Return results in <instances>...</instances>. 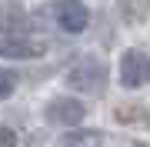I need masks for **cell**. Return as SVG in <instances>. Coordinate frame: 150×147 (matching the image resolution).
Masks as SVG:
<instances>
[{
  "mask_svg": "<svg viewBox=\"0 0 150 147\" xmlns=\"http://www.w3.org/2000/svg\"><path fill=\"white\" fill-rule=\"evenodd\" d=\"M150 80V57L140 50H127L120 57V84L123 87H144Z\"/></svg>",
  "mask_w": 150,
  "mask_h": 147,
  "instance_id": "obj_4",
  "label": "cell"
},
{
  "mask_svg": "<svg viewBox=\"0 0 150 147\" xmlns=\"http://www.w3.org/2000/svg\"><path fill=\"white\" fill-rule=\"evenodd\" d=\"M103 80H107V67L93 57H83L77 67H70L67 74V84L74 90H83V94H100L103 90Z\"/></svg>",
  "mask_w": 150,
  "mask_h": 147,
  "instance_id": "obj_1",
  "label": "cell"
},
{
  "mask_svg": "<svg viewBox=\"0 0 150 147\" xmlns=\"http://www.w3.org/2000/svg\"><path fill=\"white\" fill-rule=\"evenodd\" d=\"M103 134L100 131H77V134H64L57 141V147H100Z\"/></svg>",
  "mask_w": 150,
  "mask_h": 147,
  "instance_id": "obj_6",
  "label": "cell"
},
{
  "mask_svg": "<svg viewBox=\"0 0 150 147\" xmlns=\"http://www.w3.org/2000/svg\"><path fill=\"white\" fill-rule=\"evenodd\" d=\"M13 80H17V77H13L10 70H4V67H0V100H7V97L13 94Z\"/></svg>",
  "mask_w": 150,
  "mask_h": 147,
  "instance_id": "obj_8",
  "label": "cell"
},
{
  "mask_svg": "<svg viewBox=\"0 0 150 147\" xmlns=\"http://www.w3.org/2000/svg\"><path fill=\"white\" fill-rule=\"evenodd\" d=\"M50 13H54V20L67 33H80V30H87V23H90V13H87L83 0H54Z\"/></svg>",
  "mask_w": 150,
  "mask_h": 147,
  "instance_id": "obj_2",
  "label": "cell"
},
{
  "mask_svg": "<svg viewBox=\"0 0 150 147\" xmlns=\"http://www.w3.org/2000/svg\"><path fill=\"white\" fill-rule=\"evenodd\" d=\"M0 147H17V134L10 127H0Z\"/></svg>",
  "mask_w": 150,
  "mask_h": 147,
  "instance_id": "obj_9",
  "label": "cell"
},
{
  "mask_svg": "<svg viewBox=\"0 0 150 147\" xmlns=\"http://www.w3.org/2000/svg\"><path fill=\"white\" fill-rule=\"evenodd\" d=\"M47 44L37 37H0V57L10 60H27V57H43Z\"/></svg>",
  "mask_w": 150,
  "mask_h": 147,
  "instance_id": "obj_5",
  "label": "cell"
},
{
  "mask_svg": "<svg viewBox=\"0 0 150 147\" xmlns=\"http://www.w3.org/2000/svg\"><path fill=\"white\" fill-rule=\"evenodd\" d=\"M87 114V107L80 100H74V97H54L47 104V110H43V117H47V124H57V127H74V124H80Z\"/></svg>",
  "mask_w": 150,
  "mask_h": 147,
  "instance_id": "obj_3",
  "label": "cell"
},
{
  "mask_svg": "<svg viewBox=\"0 0 150 147\" xmlns=\"http://www.w3.org/2000/svg\"><path fill=\"white\" fill-rule=\"evenodd\" d=\"M27 27V13L17 4H4L0 7V30H23Z\"/></svg>",
  "mask_w": 150,
  "mask_h": 147,
  "instance_id": "obj_7",
  "label": "cell"
}]
</instances>
